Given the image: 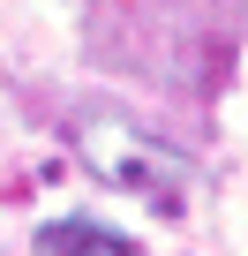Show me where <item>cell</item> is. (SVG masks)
Wrapping results in <instances>:
<instances>
[{"label":"cell","instance_id":"cell-1","mask_svg":"<svg viewBox=\"0 0 248 256\" xmlns=\"http://www.w3.org/2000/svg\"><path fill=\"white\" fill-rule=\"evenodd\" d=\"M38 256H143L128 234H113V226H98V218H53L45 234H38Z\"/></svg>","mask_w":248,"mask_h":256}]
</instances>
